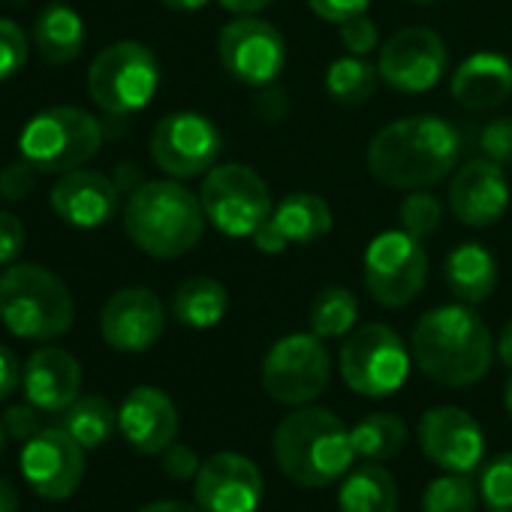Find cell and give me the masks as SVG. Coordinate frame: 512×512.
Returning <instances> with one entry per match:
<instances>
[{"label": "cell", "instance_id": "obj_13", "mask_svg": "<svg viewBox=\"0 0 512 512\" xmlns=\"http://www.w3.org/2000/svg\"><path fill=\"white\" fill-rule=\"evenodd\" d=\"M223 136L217 124L199 112H172L151 133V160L175 181L205 175L217 166Z\"/></svg>", "mask_w": 512, "mask_h": 512}, {"label": "cell", "instance_id": "obj_12", "mask_svg": "<svg viewBox=\"0 0 512 512\" xmlns=\"http://www.w3.org/2000/svg\"><path fill=\"white\" fill-rule=\"evenodd\" d=\"M217 61L235 82L266 88L287 67V40L266 19L235 16L217 37Z\"/></svg>", "mask_w": 512, "mask_h": 512}, {"label": "cell", "instance_id": "obj_52", "mask_svg": "<svg viewBox=\"0 0 512 512\" xmlns=\"http://www.w3.org/2000/svg\"><path fill=\"white\" fill-rule=\"evenodd\" d=\"M503 404H506V413H509V419H512V377H509V383H506V395H503Z\"/></svg>", "mask_w": 512, "mask_h": 512}, {"label": "cell", "instance_id": "obj_17", "mask_svg": "<svg viewBox=\"0 0 512 512\" xmlns=\"http://www.w3.org/2000/svg\"><path fill=\"white\" fill-rule=\"evenodd\" d=\"M263 494L260 467L238 452H214L193 479V497L205 512H256Z\"/></svg>", "mask_w": 512, "mask_h": 512}, {"label": "cell", "instance_id": "obj_43", "mask_svg": "<svg viewBox=\"0 0 512 512\" xmlns=\"http://www.w3.org/2000/svg\"><path fill=\"white\" fill-rule=\"evenodd\" d=\"M368 4L371 0H308L311 13L323 22H332V25H341L359 13H368Z\"/></svg>", "mask_w": 512, "mask_h": 512}, {"label": "cell", "instance_id": "obj_49", "mask_svg": "<svg viewBox=\"0 0 512 512\" xmlns=\"http://www.w3.org/2000/svg\"><path fill=\"white\" fill-rule=\"evenodd\" d=\"M494 353H497L500 365L512 368V320L500 329V338L494 341Z\"/></svg>", "mask_w": 512, "mask_h": 512}, {"label": "cell", "instance_id": "obj_11", "mask_svg": "<svg viewBox=\"0 0 512 512\" xmlns=\"http://www.w3.org/2000/svg\"><path fill=\"white\" fill-rule=\"evenodd\" d=\"M263 389L284 407L317 401L332 380V356L314 332H293L272 344L260 368Z\"/></svg>", "mask_w": 512, "mask_h": 512}, {"label": "cell", "instance_id": "obj_33", "mask_svg": "<svg viewBox=\"0 0 512 512\" xmlns=\"http://www.w3.org/2000/svg\"><path fill=\"white\" fill-rule=\"evenodd\" d=\"M479 491L470 473H443L428 482L422 494V512H476Z\"/></svg>", "mask_w": 512, "mask_h": 512}, {"label": "cell", "instance_id": "obj_3", "mask_svg": "<svg viewBox=\"0 0 512 512\" xmlns=\"http://www.w3.org/2000/svg\"><path fill=\"white\" fill-rule=\"evenodd\" d=\"M275 461L287 479L305 488L332 485L356 461L350 428L326 407H293L275 428Z\"/></svg>", "mask_w": 512, "mask_h": 512}, {"label": "cell", "instance_id": "obj_48", "mask_svg": "<svg viewBox=\"0 0 512 512\" xmlns=\"http://www.w3.org/2000/svg\"><path fill=\"white\" fill-rule=\"evenodd\" d=\"M139 512H205L199 503H184V500H154L145 503Z\"/></svg>", "mask_w": 512, "mask_h": 512}, {"label": "cell", "instance_id": "obj_32", "mask_svg": "<svg viewBox=\"0 0 512 512\" xmlns=\"http://www.w3.org/2000/svg\"><path fill=\"white\" fill-rule=\"evenodd\" d=\"M359 320V299L347 287H326L311 302L308 326L317 338H347Z\"/></svg>", "mask_w": 512, "mask_h": 512}, {"label": "cell", "instance_id": "obj_42", "mask_svg": "<svg viewBox=\"0 0 512 512\" xmlns=\"http://www.w3.org/2000/svg\"><path fill=\"white\" fill-rule=\"evenodd\" d=\"M25 250V226L16 214L0 211V266H13Z\"/></svg>", "mask_w": 512, "mask_h": 512}, {"label": "cell", "instance_id": "obj_21", "mask_svg": "<svg viewBox=\"0 0 512 512\" xmlns=\"http://www.w3.org/2000/svg\"><path fill=\"white\" fill-rule=\"evenodd\" d=\"M52 211L76 229H100L118 214L121 190L97 169L64 172L52 187Z\"/></svg>", "mask_w": 512, "mask_h": 512}, {"label": "cell", "instance_id": "obj_23", "mask_svg": "<svg viewBox=\"0 0 512 512\" xmlns=\"http://www.w3.org/2000/svg\"><path fill=\"white\" fill-rule=\"evenodd\" d=\"M22 389L40 413H64L79 398L82 368L73 353L40 347L22 368Z\"/></svg>", "mask_w": 512, "mask_h": 512}, {"label": "cell", "instance_id": "obj_25", "mask_svg": "<svg viewBox=\"0 0 512 512\" xmlns=\"http://www.w3.org/2000/svg\"><path fill=\"white\" fill-rule=\"evenodd\" d=\"M449 293L464 305H479L497 290V260L479 241H464L449 250L443 263Z\"/></svg>", "mask_w": 512, "mask_h": 512}, {"label": "cell", "instance_id": "obj_34", "mask_svg": "<svg viewBox=\"0 0 512 512\" xmlns=\"http://www.w3.org/2000/svg\"><path fill=\"white\" fill-rule=\"evenodd\" d=\"M398 220L404 232H410L419 241H428L443 223V205L428 190H407V196L398 205Z\"/></svg>", "mask_w": 512, "mask_h": 512}, {"label": "cell", "instance_id": "obj_20", "mask_svg": "<svg viewBox=\"0 0 512 512\" xmlns=\"http://www.w3.org/2000/svg\"><path fill=\"white\" fill-rule=\"evenodd\" d=\"M332 223H335L332 205L317 193L299 190L284 196L272 208L269 220L253 232V247L260 253L278 256L287 247H305L320 241L323 235L332 232Z\"/></svg>", "mask_w": 512, "mask_h": 512}, {"label": "cell", "instance_id": "obj_28", "mask_svg": "<svg viewBox=\"0 0 512 512\" xmlns=\"http://www.w3.org/2000/svg\"><path fill=\"white\" fill-rule=\"evenodd\" d=\"M229 311V293L214 278H187L172 293V317L187 329H214Z\"/></svg>", "mask_w": 512, "mask_h": 512}, {"label": "cell", "instance_id": "obj_44", "mask_svg": "<svg viewBox=\"0 0 512 512\" xmlns=\"http://www.w3.org/2000/svg\"><path fill=\"white\" fill-rule=\"evenodd\" d=\"M253 112L260 115L263 121H269V124L284 121V118H287V112H290V103H287L284 88H278V85H266V88H260V94H256V100H253Z\"/></svg>", "mask_w": 512, "mask_h": 512}, {"label": "cell", "instance_id": "obj_35", "mask_svg": "<svg viewBox=\"0 0 512 512\" xmlns=\"http://www.w3.org/2000/svg\"><path fill=\"white\" fill-rule=\"evenodd\" d=\"M485 512H512V452L497 455L479 479Z\"/></svg>", "mask_w": 512, "mask_h": 512}, {"label": "cell", "instance_id": "obj_8", "mask_svg": "<svg viewBox=\"0 0 512 512\" xmlns=\"http://www.w3.org/2000/svg\"><path fill=\"white\" fill-rule=\"evenodd\" d=\"M199 202L205 220L226 238H253L275 208L266 178L247 163H217L208 169Z\"/></svg>", "mask_w": 512, "mask_h": 512}, {"label": "cell", "instance_id": "obj_4", "mask_svg": "<svg viewBox=\"0 0 512 512\" xmlns=\"http://www.w3.org/2000/svg\"><path fill=\"white\" fill-rule=\"evenodd\" d=\"M205 223L199 196L175 178L145 181L124 205L127 238L154 260H178L190 253L202 241Z\"/></svg>", "mask_w": 512, "mask_h": 512}, {"label": "cell", "instance_id": "obj_16", "mask_svg": "<svg viewBox=\"0 0 512 512\" xmlns=\"http://www.w3.org/2000/svg\"><path fill=\"white\" fill-rule=\"evenodd\" d=\"M22 476L46 500H67L85 476V449L58 425L34 434L19 455Z\"/></svg>", "mask_w": 512, "mask_h": 512}, {"label": "cell", "instance_id": "obj_38", "mask_svg": "<svg viewBox=\"0 0 512 512\" xmlns=\"http://www.w3.org/2000/svg\"><path fill=\"white\" fill-rule=\"evenodd\" d=\"M479 148H482V157L500 166H512V118L488 121L479 133Z\"/></svg>", "mask_w": 512, "mask_h": 512}, {"label": "cell", "instance_id": "obj_29", "mask_svg": "<svg viewBox=\"0 0 512 512\" xmlns=\"http://www.w3.org/2000/svg\"><path fill=\"white\" fill-rule=\"evenodd\" d=\"M61 416V428L82 449H100L118 428V410L100 395H79Z\"/></svg>", "mask_w": 512, "mask_h": 512}, {"label": "cell", "instance_id": "obj_24", "mask_svg": "<svg viewBox=\"0 0 512 512\" xmlns=\"http://www.w3.org/2000/svg\"><path fill=\"white\" fill-rule=\"evenodd\" d=\"M449 94L470 112L500 106L512 94V61L500 52H473L455 67Z\"/></svg>", "mask_w": 512, "mask_h": 512}, {"label": "cell", "instance_id": "obj_46", "mask_svg": "<svg viewBox=\"0 0 512 512\" xmlns=\"http://www.w3.org/2000/svg\"><path fill=\"white\" fill-rule=\"evenodd\" d=\"M217 4L232 16H256V13H263L266 7H272L275 0H217Z\"/></svg>", "mask_w": 512, "mask_h": 512}, {"label": "cell", "instance_id": "obj_36", "mask_svg": "<svg viewBox=\"0 0 512 512\" xmlns=\"http://www.w3.org/2000/svg\"><path fill=\"white\" fill-rule=\"evenodd\" d=\"M28 52L31 43L25 31L10 19H0V82L13 79L28 64Z\"/></svg>", "mask_w": 512, "mask_h": 512}, {"label": "cell", "instance_id": "obj_1", "mask_svg": "<svg viewBox=\"0 0 512 512\" xmlns=\"http://www.w3.org/2000/svg\"><path fill=\"white\" fill-rule=\"evenodd\" d=\"M461 160V133L440 115H407L374 133L365 151L368 172L392 190H428Z\"/></svg>", "mask_w": 512, "mask_h": 512}, {"label": "cell", "instance_id": "obj_6", "mask_svg": "<svg viewBox=\"0 0 512 512\" xmlns=\"http://www.w3.org/2000/svg\"><path fill=\"white\" fill-rule=\"evenodd\" d=\"M103 124L79 106H52L34 115L19 133L22 157L46 175L82 169L103 148Z\"/></svg>", "mask_w": 512, "mask_h": 512}, {"label": "cell", "instance_id": "obj_9", "mask_svg": "<svg viewBox=\"0 0 512 512\" xmlns=\"http://www.w3.org/2000/svg\"><path fill=\"white\" fill-rule=\"evenodd\" d=\"M338 362L344 383L356 395L386 398L407 383L413 353L392 326L365 323L344 338Z\"/></svg>", "mask_w": 512, "mask_h": 512}, {"label": "cell", "instance_id": "obj_45", "mask_svg": "<svg viewBox=\"0 0 512 512\" xmlns=\"http://www.w3.org/2000/svg\"><path fill=\"white\" fill-rule=\"evenodd\" d=\"M19 386H22V365L16 353L0 341V401H10Z\"/></svg>", "mask_w": 512, "mask_h": 512}, {"label": "cell", "instance_id": "obj_39", "mask_svg": "<svg viewBox=\"0 0 512 512\" xmlns=\"http://www.w3.org/2000/svg\"><path fill=\"white\" fill-rule=\"evenodd\" d=\"M37 184V169L22 157L19 163H10L0 169V199H7V202H22L31 196Z\"/></svg>", "mask_w": 512, "mask_h": 512}, {"label": "cell", "instance_id": "obj_51", "mask_svg": "<svg viewBox=\"0 0 512 512\" xmlns=\"http://www.w3.org/2000/svg\"><path fill=\"white\" fill-rule=\"evenodd\" d=\"M160 4L172 13H196V10L208 7L211 0H160Z\"/></svg>", "mask_w": 512, "mask_h": 512}, {"label": "cell", "instance_id": "obj_14", "mask_svg": "<svg viewBox=\"0 0 512 512\" xmlns=\"http://www.w3.org/2000/svg\"><path fill=\"white\" fill-rule=\"evenodd\" d=\"M449 52L431 28H401L383 46L377 58L380 82L401 94H428L446 76Z\"/></svg>", "mask_w": 512, "mask_h": 512}, {"label": "cell", "instance_id": "obj_19", "mask_svg": "<svg viewBox=\"0 0 512 512\" xmlns=\"http://www.w3.org/2000/svg\"><path fill=\"white\" fill-rule=\"evenodd\" d=\"M509 181L500 163L488 157H473L461 163L449 181V208L455 220L473 229L494 226L509 211Z\"/></svg>", "mask_w": 512, "mask_h": 512}, {"label": "cell", "instance_id": "obj_27", "mask_svg": "<svg viewBox=\"0 0 512 512\" xmlns=\"http://www.w3.org/2000/svg\"><path fill=\"white\" fill-rule=\"evenodd\" d=\"M338 509L341 512H398L395 476L374 461L359 464L341 482Z\"/></svg>", "mask_w": 512, "mask_h": 512}, {"label": "cell", "instance_id": "obj_30", "mask_svg": "<svg viewBox=\"0 0 512 512\" xmlns=\"http://www.w3.org/2000/svg\"><path fill=\"white\" fill-rule=\"evenodd\" d=\"M356 458L386 461L395 458L407 443V422L398 413H368L350 428Z\"/></svg>", "mask_w": 512, "mask_h": 512}, {"label": "cell", "instance_id": "obj_41", "mask_svg": "<svg viewBox=\"0 0 512 512\" xmlns=\"http://www.w3.org/2000/svg\"><path fill=\"white\" fill-rule=\"evenodd\" d=\"M4 428H7V437L10 440H19V443H28L34 434H40V410L25 401V404H13L7 407L4 413Z\"/></svg>", "mask_w": 512, "mask_h": 512}, {"label": "cell", "instance_id": "obj_47", "mask_svg": "<svg viewBox=\"0 0 512 512\" xmlns=\"http://www.w3.org/2000/svg\"><path fill=\"white\" fill-rule=\"evenodd\" d=\"M115 184H118V190L121 193H133V190H139L142 184H145V178H142V172H139V166H133V163H121L118 166V172H115Z\"/></svg>", "mask_w": 512, "mask_h": 512}, {"label": "cell", "instance_id": "obj_50", "mask_svg": "<svg viewBox=\"0 0 512 512\" xmlns=\"http://www.w3.org/2000/svg\"><path fill=\"white\" fill-rule=\"evenodd\" d=\"M0 512H19V491L7 476H0Z\"/></svg>", "mask_w": 512, "mask_h": 512}, {"label": "cell", "instance_id": "obj_15", "mask_svg": "<svg viewBox=\"0 0 512 512\" xmlns=\"http://www.w3.org/2000/svg\"><path fill=\"white\" fill-rule=\"evenodd\" d=\"M419 446L428 461L449 473H473L485 461V434L479 422L452 404L431 407L416 425Z\"/></svg>", "mask_w": 512, "mask_h": 512}, {"label": "cell", "instance_id": "obj_31", "mask_svg": "<svg viewBox=\"0 0 512 512\" xmlns=\"http://www.w3.org/2000/svg\"><path fill=\"white\" fill-rule=\"evenodd\" d=\"M380 70L368 58L344 55L335 58L326 70V94L341 106H362L377 94Z\"/></svg>", "mask_w": 512, "mask_h": 512}, {"label": "cell", "instance_id": "obj_10", "mask_svg": "<svg viewBox=\"0 0 512 512\" xmlns=\"http://www.w3.org/2000/svg\"><path fill=\"white\" fill-rule=\"evenodd\" d=\"M362 281L380 308H407L428 284V253L404 229H386L371 238L362 260Z\"/></svg>", "mask_w": 512, "mask_h": 512}, {"label": "cell", "instance_id": "obj_22", "mask_svg": "<svg viewBox=\"0 0 512 512\" xmlns=\"http://www.w3.org/2000/svg\"><path fill=\"white\" fill-rule=\"evenodd\" d=\"M118 431L142 455H160L178 437V407L157 386H136L118 407Z\"/></svg>", "mask_w": 512, "mask_h": 512}, {"label": "cell", "instance_id": "obj_40", "mask_svg": "<svg viewBox=\"0 0 512 512\" xmlns=\"http://www.w3.org/2000/svg\"><path fill=\"white\" fill-rule=\"evenodd\" d=\"M160 464H163V473H166L169 479H175V482L196 479V473H199V467H202L199 455H196L190 446H184V443H172L169 449H163V452H160Z\"/></svg>", "mask_w": 512, "mask_h": 512}, {"label": "cell", "instance_id": "obj_5", "mask_svg": "<svg viewBox=\"0 0 512 512\" xmlns=\"http://www.w3.org/2000/svg\"><path fill=\"white\" fill-rule=\"evenodd\" d=\"M76 305L67 284L31 263L0 272V323L22 341H55L73 329Z\"/></svg>", "mask_w": 512, "mask_h": 512}, {"label": "cell", "instance_id": "obj_53", "mask_svg": "<svg viewBox=\"0 0 512 512\" xmlns=\"http://www.w3.org/2000/svg\"><path fill=\"white\" fill-rule=\"evenodd\" d=\"M4 446H7V428H4V419H0V455H4Z\"/></svg>", "mask_w": 512, "mask_h": 512}, {"label": "cell", "instance_id": "obj_2", "mask_svg": "<svg viewBox=\"0 0 512 512\" xmlns=\"http://www.w3.org/2000/svg\"><path fill=\"white\" fill-rule=\"evenodd\" d=\"M410 353L416 368L437 386L464 389L479 383L494 353V338L473 305L452 302L425 311L413 329Z\"/></svg>", "mask_w": 512, "mask_h": 512}, {"label": "cell", "instance_id": "obj_54", "mask_svg": "<svg viewBox=\"0 0 512 512\" xmlns=\"http://www.w3.org/2000/svg\"><path fill=\"white\" fill-rule=\"evenodd\" d=\"M413 4H419V7H434L437 0H413Z\"/></svg>", "mask_w": 512, "mask_h": 512}, {"label": "cell", "instance_id": "obj_37", "mask_svg": "<svg viewBox=\"0 0 512 512\" xmlns=\"http://www.w3.org/2000/svg\"><path fill=\"white\" fill-rule=\"evenodd\" d=\"M338 40H341V46L347 49V55H356V58H368L371 52L380 49L377 22H374L368 13H359V16L341 22V25H338Z\"/></svg>", "mask_w": 512, "mask_h": 512}, {"label": "cell", "instance_id": "obj_18", "mask_svg": "<svg viewBox=\"0 0 512 512\" xmlns=\"http://www.w3.org/2000/svg\"><path fill=\"white\" fill-rule=\"evenodd\" d=\"M166 329V308L148 287H124L100 311V335L118 353L151 350Z\"/></svg>", "mask_w": 512, "mask_h": 512}, {"label": "cell", "instance_id": "obj_7", "mask_svg": "<svg viewBox=\"0 0 512 512\" xmlns=\"http://www.w3.org/2000/svg\"><path fill=\"white\" fill-rule=\"evenodd\" d=\"M160 88L157 55L136 40L106 46L88 70V94L109 118L142 112Z\"/></svg>", "mask_w": 512, "mask_h": 512}, {"label": "cell", "instance_id": "obj_26", "mask_svg": "<svg viewBox=\"0 0 512 512\" xmlns=\"http://www.w3.org/2000/svg\"><path fill=\"white\" fill-rule=\"evenodd\" d=\"M85 40V22L67 4H49L34 22V43L46 64H73L85 52Z\"/></svg>", "mask_w": 512, "mask_h": 512}]
</instances>
